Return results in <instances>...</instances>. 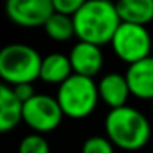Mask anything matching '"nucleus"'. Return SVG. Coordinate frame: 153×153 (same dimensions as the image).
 Instances as JSON below:
<instances>
[{"label": "nucleus", "mask_w": 153, "mask_h": 153, "mask_svg": "<svg viewBox=\"0 0 153 153\" xmlns=\"http://www.w3.org/2000/svg\"><path fill=\"white\" fill-rule=\"evenodd\" d=\"M73 23L79 41L102 46L112 41L122 22L115 4L109 0H87L73 17Z\"/></svg>", "instance_id": "f257e3e1"}, {"label": "nucleus", "mask_w": 153, "mask_h": 153, "mask_svg": "<svg viewBox=\"0 0 153 153\" xmlns=\"http://www.w3.org/2000/svg\"><path fill=\"white\" fill-rule=\"evenodd\" d=\"M104 128L110 143L125 152L142 150L152 137L148 119L130 105L109 110L104 120Z\"/></svg>", "instance_id": "f03ea898"}, {"label": "nucleus", "mask_w": 153, "mask_h": 153, "mask_svg": "<svg viewBox=\"0 0 153 153\" xmlns=\"http://www.w3.org/2000/svg\"><path fill=\"white\" fill-rule=\"evenodd\" d=\"M43 58L35 48L23 43H10L0 50V79L8 86L33 84L40 79Z\"/></svg>", "instance_id": "7ed1b4c3"}, {"label": "nucleus", "mask_w": 153, "mask_h": 153, "mask_svg": "<svg viewBox=\"0 0 153 153\" xmlns=\"http://www.w3.org/2000/svg\"><path fill=\"white\" fill-rule=\"evenodd\" d=\"M56 100L66 117L86 119L94 112L99 102L97 84L91 77L73 74L58 87Z\"/></svg>", "instance_id": "20e7f679"}, {"label": "nucleus", "mask_w": 153, "mask_h": 153, "mask_svg": "<svg viewBox=\"0 0 153 153\" xmlns=\"http://www.w3.org/2000/svg\"><path fill=\"white\" fill-rule=\"evenodd\" d=\"M114 53L119 59L130 64L138 63L145 58L152 56V35L146 27L132 23H120L110 41Z\"/></svg>", "instance_id": "39448f33"}, {"label": "nucleus", "mask_w": 153, "mask_h": 153, "mask_svg": "<svg viewBox=\"0 0 153 153\" xmlns=\"http://www.w3.org/2000/svg\"><path fill=\"white\" fill-rule=\"evenodd\" d=\"M63 117L64 114L56 97L48 94H35L22 109V120L40 135L58 128Z\"/></svg>", "instance_id": "423d86ee"}, {"label": "nucleus", "mask_w": 153, "mask_h": 153, "mask_svg": "<svg viewBox=\"0 0 153 153\" xmlns=\"http://www.w3.org/2000/svg\"><path fill=\"white\" fill-rule=\"evenodd\" d=\"M53 13V0H8L5 4L8 20L23 28L45 27Z\"/></svg>", "instance_id": "0eeeda50"}, {"label": "nucleus", "mask_w": 153, "mask_h": 153, "mask_svg": "<svg viewBox=\"0 0 153 153\" xmlns=\"http://www.w3.org/2000/svg\"><path fill=\"white\" fill-rule=\"evenodd\" d=\"M68 58H69L71 68H73V74L91 77V79L96 74H99V71L102 69V64H104V56H102V51H100V46L84 43V41H77L71 48Z\"/></svg>", "instance_id": "6e6552de"}, {"label": "nucleus", "mask_w": 153, "mask_h": 153, "mask_svg": "<svg viewBox=\"0 0 153 153\" xmlns=\"http://www.w3.org/2000/svg\"><path fill=\"white\" fill-rule=\"evenodd\" d=\"M125 79L132 96L142 100H153V56L130 64Z\"/></svg>", "instance_id": "1a4fd4ad"}, {"label": "nucleus", "mask_w": 153, "mask_h": 153, "mask_svg": "<svg viewBox=\"0 0 153 153\" xmlns=\"http://www.w3.org/2000/svg\"><path fill=\"white\" fill-rule=\"evenodd\" d=\"M97 91H99V99L104 104H107L110 110L123 107L130 96L125 74L119 73H109L102 76L97 82Z\"/></svg>", "instance_id": "9d476101"}, {"label": "nucleus", "mask_w": 153, "mask_h": 153, "mask_svg": "<svg viewBox=\"0 0 153 153\" xmlns=\"http://www.w3.org/2000/svg\"><path fill=\"white\" fill-rule=\"evenodd\" d=\"M23 104L17 99L13 87L0 82V133L10 132L22 122Z\"/></svg>", "instance_id": "9b49d317"}, {"label": "nucleus", "mask_w": 153, "mask_h": 153, "mask_svg": "<svg viewBox=\"0 0 153 153\" xmlns=\"http://www.w3.org/2000/svg\"><path fill=\"white\" fill-rule=\"evenodd\" d=\"M73 76L69 58L63 53H50L43 58L40 69V79L48 84H61Z\"/></svg>", "instance_id": "f8f14e48"}, {"label": "nucleus", "mask_w": 153, "mask_h": 153, "mask_svg": "<svg viewBox=\"0 0 153 153\" xmlns=\"http://www.w3.org/2000/svg\"><path fill=\"white\" fill-rule=\"evenodd\" d=\"M115 7L122 23L146 27L153 20V0H120Z\"/></svg>", "instance_id": "ddd939ff"}, {"label": "nucleus", "mask_w": 153, "mask_h": 153, "mask_svg": "<svg viewBox=\"0 0 153 153\" xmlns=\"http://www.w3.org/2000/svg\"><path fill=\"white\" fill-rule=\"evenodd\" d=\"M45 33L54 41H68L74 36V23H73V17H66L54 12L48 22L45 23Z\"/></svg>", "instance_id": "4468645a"}, {"label": "nucleus", "mask_w": 153, "mask_h": 153, "mask_svg": "<svg viewBox=\"0 0 153 153\" xmlns=\"http://www.w3.org/2000/svg\"><path fill=\"white\" fill-rule=\"evenodd\" d=\"M18 153H50V145L43 135L30 133L22 138L18 145Z\"/></svg>", "instance_id": "2eb2a0df"}, {"label": "nucleus", "mask_w": 153, "mask_h": 153, "mask_svg": "<svg viewBox=\"0 0 153 153\" xmlns=\"http://www.w3.org/2000/svg\"><path fill=\"white\" fill-rule=\"evenodd\" d=\"M81 153H114V145L107 137L94 135L82 143Z\"/></svg>", "instance_id": "dca6fc26"}, {"label": "nucleus", "mask_w": 153, "mask_h": 153, "mask_svg": "<svg viewBox=\"0 0 153 153\" xmlns=\"http://www.w3.org/2000/svg\"><path fill=\"white\" fill-rule=\"evenodd\" d=\"M82 4V0H53V10L66 17H74Z\"/></svg>", "instance_id": "f3484780"}, {"label": "nucleus", "mask_w": 153, "mask_h": 153, "mask_svg": "<svg viewBox=\"0 0 153 153\" xmlns=\"http://www.w3.org/2000/svg\"><path fill=\"white\" fill-rule=\"evenodd\" d=\"M13 92L22 104L28 102V100L36 94L33 89V84H18V86H13Z\"/></svg>", "instance_id": "a211bd4d"}]
</instances>
